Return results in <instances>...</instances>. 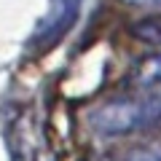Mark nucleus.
<instances>
[{"mask_svg": "<svg viewBox=\"0 0 161 161\" xmlns=\"http://www.w3.org/2000/svg\"><path fill=\"white\" fill-rule=\"evenodd\" d=\"M132 35L148 46L161 48V16H145L132 24Z\"/></svg>", "mask_w": 161, "mask_h": 161, "instance_id": "4", "label": "nucleus"}, {"mask_svg": "<svg viewBox=\"0 0 161 161\" xmlns=\"http://www.w3.org/2000/svg\"><path fill=\"white\" fill-rule=\"evenodd\" d=\"M137 86H161V51L140 59V64L132 73Z\"/></svg>", "mask_w": 161, "mask_h": 161, "instance_id": "3", "label": "nucleus"}, {"mask_svg": "<svg viewBox=\"0 0 161 161\" xmlns=\"http://www.w3.org/2000/svg\"><path fill=\"white\" fill-rule=\"evenodd\" d=\"M124 161H161V142H153V145H142V148L132 150Z\"/></svg>", "mask_w": 161, "mask_h": 161, "instance_id": "5", "label": "nucleus"}, {"mask_svg": "<svg viewBox=\"0 0 161 161\" xmlns=\"http://www.w3.org/2000/svg\"><path fill=\"white\" fill-rule=\"evenodd\" d=\"M89 126L99 137H129L161 129V92L110 99L92 110Z\"/></svg>", "mask_w": 161, "mask_h": 161, "instance_id": "1", "label": "nucleus"}, {"mask_svg": "<svg viewBox=\"0 0 161 161\" xmlns=\"http://www.w3.org/2000/svg\"><path fill=\"white\" fill-rule=\"evenodd\" d=\"M80 3L83 0H51V11L40 22V27L32 35V48L35 51H48L67 35V30L75 24L80 14Z\"/></svg>", "mask_w": 161, "mask_h": 161, "instance_id": "2", "label": "nucleus"}, {"mask_svg": "<svg viewBox=\"0 0 161 161\" xmlns=\"http://www.w3.org/2000/svg\"><path fill=\"white\" fill-rule=\"evenodd\" d=\"M126 6H134V8H161V0H121Z\"/></svg>", "mask_w": 161, "mask_h": 161, "instance_id": "6", "label": "nucleus"}]
</instances>
